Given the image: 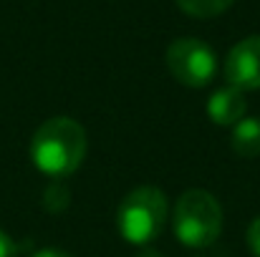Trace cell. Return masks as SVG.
I'll use <instances>...</instances> for the list:
<instances>
[{
  "mask_svg": "<svg viewBox=\"0 0 260 257\" xmlns=\"http://www.w3.org/2000/svg\"><path fill=\"white\" fill-rule=\"evenodd\" d=\"M142 257H162V255H159V252H154V250H147Z\"/></svg>",
  "mask_w": 260,
  "mask_h": 257,
  "instance_id": "12",
  "label": "cell"
},
{
  "mask_svg": "<svg viewBox=\"0 0 260 257\" xmlns=\"http://www.w3.org/2000/svg\"><path fill=\"white\" fill-rule=\"evenodd\" d=\"M167 219V197L157 187H137L132 189L119 209H116V227L121 237L132 245L152 242Z\"/></svg>",
  "mask_w": 260,
  "mask_h": 257,
  "instance_id": "3",
  "label": "cell"
},
{
  "mask_svg": "<svg viewBox=\"0 0 260 257\" xmlns=\"http://www.w3.org/2000/svg\"><path fill=\"white\" fill-rule=\"evenodd\" d=\"M230 146L238 157L245 159H255L260 157V119L253 116H243L235 126H233V136H230Z\"/></svg>",
  "mask_w": 260,
  "mask_h": 257,
  "instance_id": "7",
  "label": "cell"
},
{
  "mask_svg": "<svg viewBox=\"0 0 260 257\" xmlns=\"http://www.w3.org/2000/svg\"><path fill=\"white\" fill-rule=\"evenodd\" d=\"M174 235L187 247H210L222 232V207L205 189H187L174 207Z\"/></svg>",
  "mask_w": 260,
  "mask_h": 257,
  "instance_id": "2",
  "label": "cell"
},
{
  "mask_svg": "<svg viewBox=\"0 0 260 257\" xmlns=\"http://www.w3.org/2000/svg\"><path fill=\"white\" fill-rule=\"evenodd\" d=\"M225 79L240 91L260 88V35H248L230 48L225 58Z\"/></svg>",
  "mask_w": 260,
  "mask_h": 257,
  "instance_id": "5",
  "label": "cell"
},
{
  "mask_svg": "<svg viewBox=\"0 0 260 257\" xmlns=\"http://www.w3.org/2000/svg\"><path fill=\"white\" fill-rule=\"evenodd\" d=\"M30 257H71V255H69V252H63V250H56V247H46V250L33 252Z\"/></svg>",
  "mask_w": 260,
  "mask_h": 257,
  "instance_id": "11",
  "label": "cell"
},
{
  "mask_svg": "<svg viewBox=\"0 0 260 257\" xmlns=\"http://www.w3.org/2000/svg\"><path fill=\"white\" fill-rule=\"evenodd\" d=\"M0 257H18V250L13 245V240L0 230Z\"/></svg>",
  "mask_w": 260,
  "mask_h": 257,
  "instance_id": "10",
  "label": "cell"
},
{
  "mask_svg": "<svg viewBox=\"0 0 260 257\" xmlns=\"http://www.w3.org/2000/svg\"><path fill=\"white\" fill-rule=\"evenodd\" d=\"M179 10H184L192 18H215L222 15L235 0H174Z\"/></svg>",
  "mask_w": 260,
  "mask_h": 257,
  "instance_id": "8",
  "label": "cell"
},
{
  "mask_svg": "<svg viewBox=\"0 0 260 257\" xmlns=\"http://www.w3.org/2000/svg\"><path fill=\"white\" fill-rule=\"evenodd\" d=\"M167 68L179 84L189 88L207 86L215 76V51L197 38H177L167 48Z\"/></svg>",
  "mask_w": 260,
  "mask_h": 257,
  "instance_id": "4",
  "label": "cell"
},
{
  "mask_svg": "<svg viewBox=\"0 0 260 257\" xmlns=\"http://www.w3.org/2000/svg\"><path fill=\"white\" fill-rule=\"evenodd\" d=\"M86 157V131L69 116L48 119L38 126L30 141V159L53 179H63L81 167Z\"/></svg>",
  "mask_w": 260,
  "mask_h": 257,
  "instance_id": "1",
  "label": "cell"
},
{
  "mask_svg": "<svg viewBox=\"0 0 260 257\" xmlns=\"http://www.w3.org/2000/svg\"><path fill=\"white\" fill-rule=\"evenodd\" d=\"M245 96L240 88L228 86V88H217L210 101H207V116L212 119V124L217 126H235L243 116H245Z\"/></svg>",
  "mask_w": 260,
  "mask_h": 257,
  "instance_id": "6",
  "label": "cell"
},
{
  "mask_svg": "<svg viewBox=\"0 0 260 257\" xmlns=\"http://www.w3.org/2000/svg\"><path fill=\"white\" fill-rule=\"evenodd\" d=\"M248 247L255 257H260V217H255L248 227Z\"/></svg>",
  "mask_w": 260,
  "mask_h": 257,
  "instance_id": "9",
  "label": "cell"
}]
</instances>
